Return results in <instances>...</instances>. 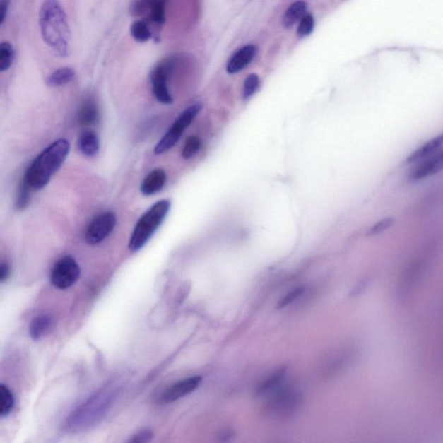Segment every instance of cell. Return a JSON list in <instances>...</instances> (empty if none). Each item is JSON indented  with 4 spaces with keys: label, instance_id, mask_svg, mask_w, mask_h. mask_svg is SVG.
I'll use <instances>...</instances> for the list:
<instances>
[{
    "label": "cell",
    "instance_id": "obj_1",
    "mask_svg": "<svg viewBox=\"0 0 443 443\" xmlns=\"http://www.w3.org/2000/svg\"><path fill=\"white\" fill-rule=\"evenodd\" d=\"M121 389L119 384L103 385L69 414L65 429L69 432L80 433L98 425L109 414Z\"/></svg>",
    "mask_w": 443,
    "mask_h": 443
},
{
    "label": "cell",
    "instance_id": "obj_2",
    "mask_svg": "<svg viewBox=\"0 0 443 443\" xmlns=\"http://www.w3.org/2000/svg\"><path fill=\"white\" fill-rule=\"evenodd\" d=\"M38 22L45 44L57 55L67 57L71 30L66 13L61 4L55 0L44 2L40 7Z\"/></svg>",
    "mask_w": 443,
    "mask_h": 443
},
{
    "label": "cell",
    "instance_id": "obj_3",
    "mask_svg": "<svg viewBox=\"0 0 443 443\" xmlns=\"http://www.w3.org/2000/svg\"><path fill=\"white\" fill-rule=\"evenodd\" d=\"M71 150L66 138H59L38 154L25 172L24 180L32 190H41L59 170Z\"/></svg>",
    "mask_w": 443,
    "mask_h": 443
},
{
    "label": "cell",
    "instance_id": "obj_4",
    "mask_svg": "<svg viewBox=\"0 0 443 443\" xmlns=\"http://www.w3.org/2000/svg\"><path fill=\"white\" fill-rule=\"evenodd\" d=\"M171 208L169 200L164 199L154 205L142 215L133 231L129 242L131 252H136L148 242L159 228Z\"/></svg>",
    "mask_w": 443,
    "mask_h": 443
},
{
    "label": "cell",
    "instance_id": "obj_5",
    "mask_svg": "<svg viewBox=\"0 0 443 443\" xmlns=\"http://www.w3.org/2000/svg\"><path fill=\"white\" fill-rule=\"evenodd\" d=\"M202 110L201 103H195L194 105L188 107L184 110L176 121L172 123L171 128L164 134V136L158 142L153 153L156 155H161L171 150L173 146L178 143L180 138L182 137L184 130L191 124L196 115Z\"/></svg>",
    "mask_w": 443,
    "mask_h": 443
},
{
    "label": "cell",
    "instance_id": "obj_6",
    "mask_svg": "<svg viewBox=\"0 0 443 443\" xmlns=\"http://www.w3.org/2000/svg\"><path fill=\"white\" fill-rule=\"evenodd\" d=\"M175 65V59L169 57L160 61L150 75L154 98L158 102L165 105H170L173 102L172 96L169 91L168 80L170 78Z\"/></svg>",
    "mask_w": 443,
    "mask_h": 443
},
{
    "label": "cell",
    "instance_id": "obj_7",
    "mask_svg": "<svg viewBox=\"0 0 443 443\" xmlns=\"http://www.w3.org/2000/svg\"><path fill=\"white\" fill-rule=\"evenodd\" d=\"M300 403L299 392L290 386H281L273 392L268 404L271 413L278 417H287L297 409Z\"/></svg>",
    "mask_w": 443,
    "mask_h": 443
},
{
    "label": "cell",
    "instance_id": "obj_8",
    "mask_svg": "<svg viewBox=\"0 0 443 443\" xmlns=\"http://www.w3.org/2000/svg\"><path fill=\"white\" fill-rule=\"evenodd\" d=\"M80 268L71 256L61 258L52 272L51 281L59 290H67L74 285L80 276Z\"/></svg>",
    "mask_w": 443,
    "mask_h": 443
},
{
    "label": "cell",
    "instance_id": "obj_9",
    "mask_svg": "<svg viewBox=\"0 0 443 443\" xmlns=\"http://www.w3.org/2000/svg\"><path fill=\"white\" fill-rule=\"evenodd\" d=\"M202 383V377L199 376L187 377L178 381L168 386L161 393L157 403L159 404H169L176 402L184 396L191 394L199 387Z\"/></svg>",
    "mask_w": 443,
    "mask_h": 443
},
{
    "label": "cell",
    "instance_id": "obj_10",
    "mask_svg": "<svg viewBox=\"0 0 443 443\" xmlns=\"http://www.w3.org/2000/svg\"><path fill=\"white\" fill-rule=\"evenodd\" d=\"M117 218L111 211L103 213L96 217L91 222L86 232V241L88 244L95 245L102 242L104 239L109 237L113 231Z\"/></svg>",
    "mask_w": 443,
    "mask_h": 443
},
{
    "label": "cell",
    "instance_id": "obj_11",
    "mask_svg": "<svg viewBox=\"0 0 443 443\" xmlns=\"http://www.w3.org/2000/svg\"><path fill=\"white\" fill-rule=\"evenodd\" d=\"M443 171V149L420 161L415 167L412 169L409 179L410 181H421L430 177L438 175Z\"/></svg>",
    "mask_w": 443,
    "mask_h": 443
},
{
    "label": "cell",
    "instance_id": "obj_12",
    "mask_svg": "<svg viewBox=\"0 0 443 443\" xmlns=\"http://www.w3.org/2000/svg\"><path fill=\"white\" fill-rule=\"evenodd\" d=\"M257 52L256 46L253 45H246L241 48L230 57L227 64L226 71L230 75L240 72L255 59Z\"/></svg>",
    "mask_w": 443,
    "mask_h": 443
},
{
    "label": "cell",
    "instance_id": "obj_13",
    "mask_svg": "<svg viewBox=\"0 0 443 443\" xmlns=\"http://www.w3.org/2000/svg\"><path fill=\"white\" fill-rule=\"evenodd\" d=\"M443 146V132L439 136L427 141L426 143L420 146L419 148L412 152L410 155L407 157L406 163L415 164L418 163L426 158L442 150Z\"/></svg>",
    "mask_w": 443,
    "mask_h": 443
},
{
    "label": "cell",
    "instance_id": "obj_14",
    "mask_svg": "<svg viewBox=\"0 0 443 443\" xmlns=\"http://www.w3.org/2000/svg\"><path fill=\"white\" fill-rule=\"evenodd\" d=\"M165 182H167V173L163 169H154L146 175L143 182H142L141 192L146 196L155 194L163 190Z\"/></svg>",
    "mask_w": 443,
    "mask_h": 443
},
{
    "label": "cell",
    "instance_id": "obj_15",
    "mask_svg": "<svg viewBox=\"0 0 443 443\" xmlns=\"http://www.w3.org/2000/svg\"><path fill=\"white\" fill-rule=\"evenodd\" d=\"M286 375L287 372L285 369H280L278 371L272 373L271 375L266 377L265 379L257 385L256 388V395L264 396L278 390L279 388L283 386Z\"/></svg>",
    "mask_w": 443,
    "mask_h": 443
},
{
    "label": "cell",
    "instance_id": "obj_16",
    "mask_svg": "<svg viewBox=\"0 0 443 443\" xmlns=\"http://www.w3.org/2000/svg\"><path fill=\"white\" fill-rule=\"evenodd\" d=\"M99 119V110L93 100L88 99L81 105L77 122L80 126H90L98 123Z\"/></svg>",
    "mask_w": 443,
    "mask_h": 443
},
{
    "label": "cell",
    "instance_id": "obj_17",
    "mask_svg": "<svg viewBox=\"0 0 443 443\" xmlns=\"http://www.w3.org/2000/svg\"><path fill=\"white\" fill-rule=\"evenodd\" d=\"M77 146L83 155L94 157L98 153L100 149L98 136L91 131H86L79 136Z\"/></svg>",
    "mask_w": 443,
    "mask_h": 443
},
{
    "label": "cell",
    "instance_id": "obj_18",
    "mask_svg": "<svg viewBox=\"0 0 443 443\" xmlns=\"http://www.w3.org/2000/svg\"><path fill=\"white\" fill-rule=\"evenodd\" d=\"M76 72L74 69L69 67L57 69L46 78V84L49 87L57 88L67 85L75 79Z\"/></svg>",
    "mask_w": 443,
    "mask_h": 443
},
{
    "label": "cell",
    "instance_id": "obj_19",
    "mask_svg": "<svg viewBox=\"0 0 443 443\" xmlns=\"http://www.w3.org/2000/svg\"><path fill=\"white\" fill-rule=\"evenodd\" d=\"M307 6V3L304 1H297L293 3L292 5L288 7V9L285 13L283 18V25L286 29L291 28L296 23L302 20V18L305 16Z\"/></svg>",
    "mask_w": 443,
    "mask_h": 443
},
{
    "label": "cell",
    "instance_id": "obj_20",
    "mask_svg": "<svg viewBox=\"0 0 443 443\" xmlns=\"http://www.w3.org/2000/svg\"><path fill=\"white\" fill-rule=\"evenodd\" d=\"M52 324V319L51 316H38V317L33 319L32 324H30V337L35 341L40 340V338L45 336V335L48 333V331L51 329Z\"/></svg>",
    "mask_w": 443,
    "mask_h": 443
},
{
    "label": "cell",
    "instance_id": "obj_21",
    "mask_svg": "<svg viewBox=\"0 0 443 443\" xmlns=\"http://www.w3.org/2000/svg\"><path fill=\"white\" fill-rule=\"evenodd\" d=\"M15 398L13 392L7 385L0 384V417L6 418L13 410Z\"/></svg>",
    "mask_w": 443,
    "mask_h": 443
},
{
    "label": "cell",
    "instance_id": "obj_22",
    "mask_svg": "<svg viewBox=\"0 0 443 443\" xmlns=\"http://www.w3.org/2000/svg\"><path fill=\"white\" fill-rule=\"evenodd\" d=\"M131 35L138 43H146L153 37V33L148 22L138 20L134 22L130 28Z\"/></svg>",
    "mask_w": 443,
    "mask_h": 443
},
{
    "label": "cell",
    "instance_id": "obj_23",
    "mask_svg": "<svg viewBox=\"0 0 443 443\" xmlns=\"http://www.w3.org/2000/svg\"><path fill=\"white\" fill-rule=\"evenodd\" d=\"M148 16L150 21L157 26H163L165 22V2L150 1Z\"/></svg>",
    "mask_w": 443,
    "mask_h": 443
},
{
    "label": "cell",
    "instance_id": "obj_24",
    "mask_svg": "<svg viewBox=\"0 0 443 443\" xmlns=\"http://www.w3.org/2000/svg\"><path fill=\"white\" fill-rule=\"evenodd\" d=\"M14 59V49L8 42H3L0 45V71H8L13 65Z\"/></svg>",
    "mask_w": 443,
    "mask_h": 443
},
{
    "label": "cell",
    "instance_id": "obj_25",
    "mask_svg": "<svg viewBox=\"0 0 443 443\" xmlns=\"http://www.w3.org/2000/svg\"><path fill=\"white\" fill-rule=\"evenodd\" d=\"M200 148H201V141L199 137H188L184 145L182 157L186 160L191 159L199 152Z\"/></svg>",
    "mask_w": 443,
    "mask_h": 443
},
{
    "label": "cell",
    "instance_id": "obj_26",
    "mask_svg": "<svg viewBox=\"0 0 443 443\" xmlns=\"http://www.w3.org/2000/svg\"><path fill=\"white\" fill-rule=\"evenodd\" d=\"M260 86V78L256 74H250L244 81L242 96L244 100L252 98L256 94Z\"/></svg>",
    "mask_w": 443,
    "mask_h": 443
},
{
    "label": "cell",
    "instance_id": "obj_27",
    "mask_svg": "<svg viewBox=\"0 0 443 443\" xmlns=\"http://www.w3.org/2000/svg\"><path fill=\"white\" fill-rule=\"evenodd\" d=\"M314 29V18L311 13H307L300 21L297 34L300 37L309 36Z\"/></svg>",
    "mask_w": 443,
    "mask_h": 443
},
{
    "label": "cell",
    "instance_id": "obj_28",
    "mask_svg": "<svg viewBox=\"0 0 443 443\" xmlns=\"http://www.w3.org/2000/svg\"><path fill=\"white\" fill-rule=\"evenodd\" d=\"M32 190L25 183V181L23 179L21 187L19 188V192L18 196V206L23 208L28 205L30 201V191Z\"/></svg>",
    "mask_w": 443,
    "mask_h": 443
},
{
    "label": "cell",
    "instance_id": "obj_29",
    "mask_svg": "<svg viewBox=\"0 0 443 443\" xmlns=\"http://www.w3.org/2000/svg\"><path fill=\"white\" fill-rule=\"evenodd\" d=\"M153 433L150 430H142L134 435L126 443H149L153 440Z\"/></svg>",
    "mask_w": 443,
    "mask_h": 443
},
{
    "label": "cell",
    "instance_id": "obj_30",
    "mask_svg": "<svg viewBox=\"0 0 443 443\" xmlns=\"http://www.w3.org/2000/svg\"><path fill=\"white\" fill-rule=\"evenodd\" d=\"M393 219L391 218H387L383 219V220L377 223L375 225H373L372 228L370 230L369 235L373 236V235H377L384 232V231L390 228L393 225Z\"/></svg>",
    "mask_w": 443,
    "mask_h": 443
},
{
    "label": "cell",
    "instance_id": "obj_31",
    "mask_svg": "<svg viewBox=\"0 0 443 443\" xmlns=\"http://www.w3.org/2000/svg\"><path fill=\"white\" fill-rule=\"evenodd\" d=\"M150 1H136L131 5V13L134 16H141L148 13Z\"/></svg>",
    "mask_w": 443,
    "mask_h": 443
},
{
    "label": "cell",
    "instance_id": "obj_32",
    "mask_svg": "<svg viewBox=\"0 0 443 443\" xmlns=\"http://www.w3.org/2000/svg\"><path fill=\"white\" fill-rule=\"evenodd\" d=\"M302 292L303 290H302V288H299V290H296L290 293V294H288L286 297L281 300L280 303V307H283L290 305V303L294 302V300L297 299L299 296L302 294Z\"/></svg>",
    "mask_w": 443,
    "mask_h": 443
},
{
    "label": "cell",
    "instance_id": "obj_33",
    "mask_svg": "<svg viewBox=\"0 0 443 443\" xmlns=\"http://www.w3.org/2000/svg\"><path fill=\"white\" fill-rule=\"evenodd\" d=\"M10 2L3 0L0 2V25H3L8 13Z\"/></svg>",
    "mask_w": 443,
    "mask_h": 443
},
{
    "label": "cell",
    "instance_id": "obj_34",
    "mask_svg": "<svg viewBox=\"0 0 443 443\" xmlns=\"http://www.w3.org/2000/svg\"><path fill=\"white\" fill-rule=\"evenodd\" d=\"M10 275V268L9 266L6 264H2L1 267H0V280L2 281L8 278Z\"/></svg>",
    "mask_w": 443,
    "mask_h": 443
}]
</instances>
